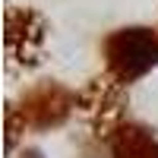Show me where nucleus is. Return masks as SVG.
Here are the masks:
<instances>
[{"label": "nucleus", "mask_w": 158, "mask_h": 158, "mask_svg": "<svg viewBox=\"0 0 158 158\" xmlns=\"http://www.w3.org/2000/svg\"><path fill=\"white\" fill-rule=\"evenodd\" d=\"M104 73H111L117 82L133 85L142 76L158 67V29L152 25H123L104 35L101 41Z\"/></svg>", "instance_id": "obj_1"}, {"label": "nucleus", "mask_w": 158, "mask_h": 158, "mask_svg": "<svg viewBox=\"0 0 158 158\" xmlns=\"http://www.w3.org/2000/svg\"><path fill=\"white\" fill-rule=\"evenodd\" d=\"M48 19L35 6L10 3L3 13V60L6 73L19 76L44 63L48 54Z\"/></svg>", "instance_id": "obj_2"}, {"label": "nucleus", "mask_w": 158, "mask_h": 158, "mask_svg": "<svg viewBox=\"0 0 158 158\" xmlns=\"http://www.w3.org/2000/svg\"><path fill=\"white\" fill-rule=\"evenodd\" d=\"M130 85L117 82L111 73L92 76L76 92V114L98 139H108L120 123L130 120Z\"/></svg>", "instance_id": "obj_3"}, {"label": "nucleus", "mask_w": 158, "mask_h": 158, "mask_svg": "<svg viewBox=\"0 0 158 158\" xmlns=\"http://www.w3.org/2000/svg\"><path fill=\"white\" fill-rule=\"evenodd\" d=\"M16 104L25 127L44 133V130H60L76 114V92L57 79H44V82L29 85Z\"/></svg>", "instance_id": "obj_4"}, {"label": "nucleus", "mask_w": 158, "mask_h": 158, "mask_svg": "<svg viewBox=\"0 0 158 158\" xmlns=\"http://www.w3.org/2000/svg\"><path fill=\"white\" fill-rule=\"evenodd\" d=\"M111 158H158V133L139 120H127L104 139Z\"/></svg>", "instance_id": "obj_5"}, {"label": "nucleus", "mask_w": 158, "mask_h": 158, "mask_svg": "<svg viewBox=\"0 0 158 158\" xmlns=\"http://www.w3.org/2000/svg\"><path fill=\"white\" fill-rule=\"evenodd\" d=\"M3 117H6V155H13V149H16L19 136L25 133V120H22V114H19V104H16V101H10V104H6Z\"/></svg>", "instance_id": "obj_6"}, {"label": "nucleus", "mask_w": 158, "mask_h": 158, "mask_svg": "<svg viewBox=\"0 0 158 158\" xmlns=\"http://www.w3.org/2000/svg\"><path fill=\"white\" fill-rule=\"evenodd\" d=\"M19 158H44V155L38 152V149H22V152H19Z\"/></svg>", "instance_id": "obj_7"}]
</instances>
